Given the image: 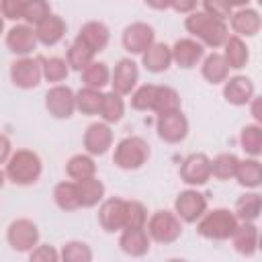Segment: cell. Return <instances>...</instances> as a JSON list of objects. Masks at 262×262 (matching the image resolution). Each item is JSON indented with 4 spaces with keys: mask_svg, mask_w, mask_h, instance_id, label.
<instances>
[{
    "mask_svg": "<svg viewBox=\"0 0 262 262\" xmlns=\"http://www.w3.org/2000/svg\"><path fill=\"white\" fill-rule=\"evenodd\" d=\"M184 29L192 35V39L211 49L221 47L229 37V27L225 25V20H219L203 10H192L184 18Z\"/></svg>",
    "mask_w": 262,
    "mask_h": 262,
    "instance_id": "1",
    "label": "cell"
},
{
    "mask_svg": "<svg viewBox=\"0 0 262 262\" xmlns=\"http://www.w3.org/2000/svg\"><path fill=\"white\" fill-rule=\"evenodd\" d=\"M43 162L41 158L31 149H16L6 160V180H10L16 186H31L41 178Z\"/></svg>",
    "mask_w": 262,
    "mask_h": 262,
    "instance_id": "2",
    "label": "cell"
},
{
    "mask_svg": "<svg viewBox=\"0 0 262 262\" xmlns=\"http://www.w3.org/2000/svg\"><path fill=\"white\" fill-rule=\"evenodd\" d=\"M237 217L233 211L229 209H213V211H205L203 217L196 221V231L207 237V239H215V242H223L229 239L231 233L237 227Z\"/></svg>",
    "mask_w": 262,
    "mask_h": 262,
    "instance_id": "3",
    "label": "cell"
},
{
    "mask_svg": "<svg viewBox=\"0 0 262 262\" xmlns=\"http://www.w3.org/2000/svg\"><path fill=\"white\" fill-rule=\"evenodd\" d=\"M149 156H151L149 143L143 137L131 135V137H123L115 145L113 162L121 170H139L143 164H147Z\"/></svg>",
    "mask_w": 262,
    "mask_h": 262,
    "instance_id": "4",
    "label": "cell"
},
{
    "mask_svg": "<svg viewBox=\"0 0 262 262\" xmlns=\"http://www.w3.org/2000/svg\"><path fill=\"white\" fill-rule=\"evenodd\" d=\"M145 231L156 244H174L182 235V221L174 211L160 209L145 221Z\"/></svg>",
    "mask_w": 262,
    "mask_h": 262,
    "instance_id": "5",
    "label": "cell"
},
{
    "mask_svg": "<svg viewBox=\"0 0 262 262\" xmlns=\"http://www.w3.org/2000/svg\"><path fill=\"white\" fill-rule=\"evenodd\" d=\"M41 80H43V70H41L39 57L23 55V57H16L10 63V82L16 88L33 90L41 84Z\"/></svg>",
    "mask_w": 262,
    "mask_h": 262,
    "instance_id": "6",
    "label": "cell"
},
{
    "mask_svg": "<svg viewBox=\"0 0 262 262\" xmlns=\"http://www.w3.org/2000/svg\"><path fill=\"white\" fill-rule=\"evenodd\" d=\"M6 239L16 252H31L39 244V227L31 219H14L6 229Z\"/></svg>",
    "mask_w": 262,
    "mask_h": 262,
    "instance_id": "7",
    "label": "cell"
},
{
    "mask_svg": "<svg viewBox=\"0 0 262 262\" xmlns=\"http://www.w3.org/2000/svg\"><path fill=\"white\" fill-rule=\"evenodd\" d=\"M156 131L158 137L166 143H180L186 135H188V121L184 117V113L178 111H168V113H160L156 119Z\"/></svg>",
    "mask_w": 262,
    "mask_h": 262,
    "instance_id": "8",
    "label": "cell"
},
{
    "mask_svg": "<svg viewBox=\"0 0 262 262\" xmlns=\"http://www.w3.org/2000/svg\"><path fill=\"white\" fill-rule=\"evenodd\" d=\"M45 108L55 119H70L76 113V92L70 86L53 84L45 94Z\"/></svg>",
    "mask_w": 262,
    "mask_h": 262,
    "instance_id": "9",
    "label": "cell"
},
{
    "mask_svg": "<svg viewBox=\"0 0 262 262\" xmlns=\"http://www.w3.org/2000/svg\"><path fill=\"white\" fill-rule=\"evenodd\" d=\"M207 211V196L194 188L182 190L174 201V213L180 217L182 223H196L203 213Z\"/></svg>",
    "mask_w": 262,
    "mask_h": 262,
    "instance_id": "10",
    "label": "cell"
},
{
    "mask_svg": "<svg viewBox=\"0 0 262 262\" xmlns=\"http://www.w3.org/2000/svg\"><path fill=\"white\" fill-rule=\"evenodd\" d=\"M180 180L188 186H203L211 180V158L207 154H190L180 164Z\"/></svg>",
    "mask_w": 262,
    "mask_h": 262,
    "instance_id": "11",
    "label": "cell"
},
{
    "mask_svg": "<svg viewBox=\"0 0 262 262\" xmlns=\"http://www.w3.org/2000/svg\"><path fill=\"white\" fill-rule=\"evenodd\" d=\"M154 41H156L154 27L147 23H141V20L127 25L121 35V43H123L125 51L131 55H141Z\"/></svg>",
    "mask_w": 262,
    "mask_h": 262,
    "instance_id": "12",
    "label": "cell"
},
{
    "mask_svg": "<svg viewBox=\"0 0 262 262\" xmlns=\"http://www.w3.org/2000/svg\"><path fill=\"white\" fill-rule=\"evenodd\" d=\"M170 49H172V63H176L182 70L196 68L201 63V59L205 57V45L192 37L178 39Z\"/></svg>",
    "mask_w": 262,
    "mask_h": 262,
    "instance_id": "13",
    "label": "cell"
},
{
    "mask_svg": "<svg viewBox=\"0 0 262 262\" xmlns=\"http://www.w3.org/2000/svg\"><path fill=\"white\" fill-rule=\"evenodd\" d=\"M125 211H127V201L113 196V199H102L100 209H98V223L106 233L121 231L125 227Z\"/></svg>",
    "mask_w": 262,
    "mask_h": 262,
    "instance_id": "14",
    "label": "cell"
},
{
    "mask_svg": "<svg viewBox=\"0 0 262 262\" xmlns=\"http://www.w3.org/2000/svg\"><path fill=\"white\" fill-rule=\"evenodd\" d=\"M139 82V68L137 61H133L131 57H123L117 61L115 70L111 72V86L115 92H119L121 96H127L133 92V88Z\"/></svg>",
    "mask_w": 262,
    "mask_h": 262,
    "instance_id": "15",
    "label": "cell"
},
{
    "mask_svg": "<svg viewBox=\"0 0 262 262\" xmlns=\"http://www.w3.org/2000/svg\"><path fill=\"white\" fill-rule=\"evenodd\" d=\"M84 149L90 156H104L113 147V131L104 121L90 123L84 131Z\"/></svg>",
    "mask_w": 262,
    "mask_h": 262,
    "instance_id": "16",
    "label": "cell"
},
{
    "mask_svg": "<svg viewBox=\"0 0 262 262\" xmlns=\"http://www.w3.org/2000/svg\"><path fill=\"white\" fill-rule=\"evenodd\" d=\"M37 35H35V27L23 23V25H14L8 29L6 33V47L10 53L23 57V55H31L37 47Z\"/></svg>",
    "mask_w": 262,
    "mask_h": 262,
    "instance_id": "17",
    "label": "cell"
},
{
    "mask_svg": "<svg viewBox=\"0 0 262 262\" xmlns=\"http://www.w3.org/2000/svg\"><path fill=\"white\" fill-rule=\"evenodd\" d=\"M254 96L256 88L248 76H231L223 82V98L233 106H246Z\"/></svg>",
    "mask_w": 262,
    "mask_h": 262,
    "instance_id": "18",
    "label": "cell"
},
{
    "mask_svg": "<svg viewBox=\"0 0 262 262\" xmlns=\"http://www.w3.org/2000/svg\"><path fill=\"white\" fill-rule=\"evenodd\" d=\"M229 25H231V31L233 35L237 37H256L260 33V27H262V18L258 14V10L250 8V6H242L237 8L235 12H231L229 16Z\"/></svg>",
    "mask_w": 262,
    "mask_h": 262,
    "instance_id": "19",
    "label": "cell"
},
{
    "mask_svg": "<svg viewBox=\"0 0 262 262\" xmlns=\"http://www.w3.org/2000/svg\"><path fill=\"white\" fill-rule=\"evenodd\" d=\"M66 31H68V25L66 20L59 16V14H49L45 16L39 25H35V35H37V41L45 47H53L57 45L63 37H66Z\"/></svg>",
    "mask_w": 262,
    "mask_h": 262,
    "instance_id": "20",
    "label": "cell"
},
{
    "mask_svg": "<svg viewBox=\"0 0 262 262\" xmlns=\"http://www.w3.org/2000/svg\"><path fill=\"white\" fill-rule=\"evenodd\" d=\"M149 235L145 231V227H125L121 229V235H119V246L121 250L127 254V256H145L149 252Z\"/></svg>",
    "mask_w": 262,
    "mask_h": 262,
    "instance_id": "21",
    "label": "cell"
},
{
    "mask_svg": "<svg viewBox=\"0 0 262 262\" xmlns=\"http://www.w3.org/2000/svg\"><path fill=\"white\" fill-rule=\"evenodd\" d=\"M258 227L254 221H239L235 231L231 233V244L237 254L242 256H254L258 250Z\"/></svg>",
    "mask_w": 262,
    "mask_h": 262,
    "instance_id": "22",
    "label": "cell"
},
{
    "mask_svg": "<svg viewBox=\"0 0 262 262\" xmlns=\"http://www.w3.org/2000/svg\"><path fill=\"white\" fill-rule=\"evenodd\" d=\"M141 66L151 74H162L172 66V49L166 43L154 41L143 53H141Z\"/></svg>",
    "mask_w": 262,
    "mask_h": 262,
    "instance_id": "23",
    "label": "cell"
},
{
    "mask_svg": "<svg viewBox=\"0 0 262 262\" xmlns=\"http://www.w3.org/2000/svg\"><path fill=\"white\" fill-rule=\"evenodd\" d=\"M76 37H80L94 53H100V51L108 45L111 31H108V27H106L104 23H100V20H88V23L82 25V29H80V33H78Z\"/></svg>",
    "mask_w": 262,
    "mask_h": 262,
    "instance_id": "24",
    "label": "cell"
},
{
    "mask_svg": "<svg viewBox=\"0 0 262 262\" xmlns=\"http://www.w3.org/2000/svg\"><path fill=\"white\" fill-rule=\"evenodd\" d=\"M221 47H223V53H221V55H223V59L227 61L229 70H242V68L248 63V59H250V49H248V45H246V41H244L242 37L229 35Z\"/></svg>",
    "mask_w": 262,
    "mask_h": 262,
    "instance_id": "25",
    "label": "cell"
},
{
    "mask_svg": "<svg viewBox=\"0 0 262 262\" xmlns=\"http://www.w3.org/2000/svg\"><path fill=\"white\" fill-rule=\"evenodd\" d=\"M201 74L209 84H223L229 78V66L221 53H209L201 59Z\"/></svg>",
    "mask_w": 262,
    "mask_h": 262,
    "instance_id": "26",
    "label": "cell"
},
{
    "mask_svg": "<svg viewBox=\"0 0 262 262\" xmlns=\"http://www.w3.org/2000/svg\"><path fill=\"white\" fill-rule=\"evenodd\" d=\"M233 178L237 180L239 186L254 190V188H258V186L262 184V164L258 162V158L239 160Z\"/></svg>",
    "mask_w": 262,
    "mask_h": 262,
    "instance_id": "27",
    "label": "cell"
},
{
    "mask_svg": "<svg viewBox=\"0 0 262 262\" xmlns=\"http://www.w3.org/2000/svg\"><path fill=\"white\" fill-rule=\"evenodd\" d=\"M78 186V199H80V207H96L102 199H104V184L102 180H98L96 176L90 178H82L76 180Z\"/></svg>",
    "mask_w": 262,
    "mask_h": 262,
    "instance_id": "28",
    "label": "cell"
},
{
    "mask_svg": "<svg viewBox=\"0 0 262 262\" xmlns=\"http://www.w3.org/2000/svg\"><path fill=\"white\" fill-rule=\"evenodd\" d=\"M53 201L61 211H76L80 209V199H78V186L76 180H61L53 188Z\"/></svg>",
    "mask_w": 262,
    "mask_h": 262,
    "instance_id": "29",
    "label": "cell"
},
{
    "mask_svg": "<svg viewBox=\"0 0 262 262\" xmlns=\"http://www.w3.org/2000/svg\"><path fill=\"white\" fill-rule=\"evenodd\" d=\"M82 84L88 88H98L102 90L106 84H111V70L104 61H90L82 72Z\"/></svg>",
    "mask_w": 262,
    "mask_h": 262,
    "instance_id": "30",
    "label": "cell"
},
{
    "mask_svg": "<svg viewBox=\"0 0 262 262\" xmlns=\"http://www.w3.org/2000/svg\"><path fill=\"white\" fill-rule=\"evenodd\" d=\"M100 119L104 123H119L125 115V100L119 92L111 90V92H104L102 94V104H100Z\"/></svg>",
    "mask_w": 262,
    "mask_h": 262,
    "instance_id": "31",
    "label": "cell"
},
{
    "mask_svg": "<svg viewBox=\"0 0 262 262\" xmlns=\"http://www.w3.org/2000/svg\"><path fill=\"white\" fill-rule=\"evenodd\" d=\"M260 211H262V199L258 192H246L242 194L237 201H235V217L237 221H254L260 217Z\"/></svg>",
    "mask_w": 262,
    "mask_h": 262,
    "instance_id": "32",
    "label": "cell"
},
{
    "mask_svg": "<svg viewBox=\"0 0 262 262\" xmlns=\"http://www.w3.org/2000/svg\"><path fill=\"white\" fill-rule=\"evenodd\" d=\"M102 90L98 88H80L76 92V111H80L82 115H88V117H94L100 113V104H102Z\"/></svg>",
    "mask_w": 262,
    "mask_h": 262,
    "instance_id": "33",
    "label": "cell"
},
{
    "mask_svg": "<svg viewBox=\"0 0 262 262\" xmlns=\"http://www.w3.org/2000/svg\"><path fill=\"white\" fill-rule=\"evenodd\" d=\"M94 55H96V53H94L80 37H76V39L72 41L68 53H66V61H68V66H70L72 70L82 72L90 61H94Z\"/></svg>",
    "mask_w": 262,
    "mask_h": 262,
    "instance_id": "34",
    "label": "cell"
},
{
    "mask_svg": "<svg viewBox=\"0 0 262 262\" xmlns=\"http://www.w3.org/2000/svg\"><path fill=\"white\" fill-rule=\"evenodd\" d=\"M66 174L72 180H82V178H90L96 176V164L92 160L90 154H76L68 160L66 164Z\"/></svg>",
    "mask_w": 262,
    "mask_h": 262,
    "instance_id": "35",
    "label": "cell"
},
{
    "mask_svg": "<svg viewBox=\"0 0 262 262\" xmlns=\"http://www.w3.org/2000/svg\"><path fill=\"white\" fill-rule=\"evenodd\" d=\"M39 61H41L43 78H45L47 82H51V84L63 82V80L68 78V74H70V66H68L66 57H57V55H53V57H43V55H39Z\"/></svg>",
    "mask_w": 262,
    "mask_h": 262,
    "instance_id": "36",
    "label": "cell"
},
{
    "mask_svg": "<svg viewBox=\"0 0 262 262\" xmlns=\"http://www.w3.org/2000/svg\"><path fill=\"white\" fill-rule=\"evenodd\" d=\"M239 145L250 158H258L262 154V127L260 123H250L239 131Z\"/></svg>",
    "mask_w": 262,
    "mask_h": 262,
    "instance_id": "37",
    "label": "cell"
},
{
    "mask_svg": "<svg viewBox=\"0 0 262 262\" xmlns=\"http://www.w3.org/2000/svg\"><path fill=\"white\" fill-rule=\"evenodd\" d=\"M237 162L239 158L231 151H225V154H219L211 160V176L217 178V180H229L235 176V168H237Z\"/></svg>",
    "mask_w": 262,
    "mask_h": 262,
    "instance_id": "38",
    "label": "cell"
},
{
    "mask_svg": "<svg viewBox=\"0 0 262 262\" xmlns=\"http://www.w3.org/2000/svg\"><path fill=\"white\" fill-rule=\"evenodd\" d=\"M180 108V94L170 88V86H158L156 100H154V113H168V111H178Z\"/></svg>",
    "mask_w": 262,
    "mask_h": 262,
    "instance_id": "39",
    "label": "cell"
},
{
    "mask_svg": "<svg viewBox=\"0 0 262 262\" xmlns=\"http://www.w3.org/2000/svg\"><path fill=\"white\" fill-rule=\"evenodd\" d=\"M158 84H143L139 88H133L131 92V108L135 111H151L156 100Z\"/></svg>",
    "mask_w": 262,
    "mask_h": 262,
    "instance_id": "40",
    "label": "cell"
},
{
    "mask_svg": "<svg viewBox=\"0 0 262 262\" xmlns=\"http://www.w3.org/2000/svg\"><path fill=\"white\" fill-rule=\"evenodd\" d=\"M59 260L66 262H90L92 260V250L88 248V244L84 242H66L61 252H59Z\"/></svg>",
    "mask_w": 262,
    "mask_h": 262,
    "instance_id": "41",
    "label": "cell"
},
{
    "mask_svg": "<svg viewBox=\"0 0 262 262\" xmlns=\"http://www.w3.org/2000/svg\"><path fill=\"white\" fill-rule=\"evenodd\" d=\"M51 14V6L47 0H25V10H23V20L31 27L39 25L45 16Z\"/></svg>",
    "mask_w": 262,
    "mask_h": 262,
    "instance_id": "42",
    "label": "cell"
},
{
    "mask_svg": "<svg viewBox=\"0 0 262 262\" xmlns=\"http://www.w3.org/2000/svg\"><path fill=\"white\" fill-rule=\"evenodd\" d=\"M145 221H147V209H145V205L139 203V201H127L125 227H145Z\"/></svg>",
    "mask_w": 262,
    "mask_h": 262,
    "instance_id": "43",
    "label": "cell"
},
{
    "mask_svg": "<svg viewBox=\"0 0 262 262\" xmlns=\"http://www.w3.org/2000/svg\"><path fill=\"white\" fill-rule=\"evenodd\" d=\"M203 12L219 18V20H227L233 12L231 4L227 0H203Z\"/></svg>",
    "mask_w": 262,
    "mask_h": 262,
    "instance_id": "44",
    "label": "cell"
},
{
    "mask_svg": "<svg viewBox=\"0 0 262 262\" xmlns=\"http://www.w3.org/2000/svg\"><path fill=\"white\" fill-rule=\"evenodd\" d=\"M29 258H31V262H57L59 252L55 248H51L49 244H37L29 252Z\"/></svg>",
    "mask_w": 262,
    "mask_h": 262,
    "instance_id": "45",
    "label": "cell"
},
{
    "mask_svg": "<svg viewBox=\"0 0 262 262\" xmlns=\"http://www.w3.org/2000/svg\"><path fill=\"white\" fill-rule=\"evenodd\" d=\"M25 10V0H0V14L8 20H20Z\"/></svg>",
    "mask_w": 262,
    "mask_h": 262,
    "instance_id": "46",
    "label": "cell"
},
{
    "mask_svg": "<svg viewBox=\"0 0 262 262\" xmlns=\"http://www.w3.org/2000/svg\"><path fill=\"white\" fill-rule=\"evenodd\" d=\"M196 4L199 0H170V8L178 14H190L192 10H196Z\"/></svg>",
    "mask_w": 262,
    "mask_h": 262,
    "instance_id": "47",
    "label": "cell"
},
{
    "mask_svg": "<svg viewBox=\"0 0 262 262\" xmlns=\"http://www.w3.org/2000/svg\"><path fill=\"white\" fill-rule=\"evenodd\" d=\"M10 154H12V143H10V139H8L4 133H0V166L6 164V160L10 158Z\"/></svg>",
    "mask_w": 262,
    "mask_h": 262,
    "instance_id": "48",
    "label": "cell"
},
{
    "mask_svg": "<svg viewBox=\"0 0 262 262\" xmlns=\"http://www.w3.org/2000/svg\"><path fill=\"white\" fill-rule=\"evenodd\" d=\"M149 8H154V10H166V8H170V0H143Z\"/></svg>",
    "mask_w": 262,
    "mask_h": 262,
    "instance_id": "49",
    "label": "cell"
},
{
    "mask_svg": "<svg viewBox=\"0 0 262 262\" xmlns=\"http://www.w3.org/2000/svg\"><path fill=\"white\" fill-rule=\"evenodd\" d=\"M248 104H252V117L256 119V123H260V121H262V115H260V98H258V96H254Z\"/></svg>",
    "mask_w": 262,
    "mask_h": 262,
    "instance_id": "50",
    "label": "cell"
},
{
    "mask_svg": "<svg viewBox=\"0 0 262 262\" xmlns=\"http://www.w3.org/2000/svg\"><path fill=\"white\" fill-rule=\"evenodd\" d=\"M231 4V8H242V6H248L250 0H227Z\"/></svg>",
    "mask_w": 262,
    "mask_h": 262,
    "instance_id": "51",
    "label": "cell"
},
{
    "mask_svg": "<svg viewBox=\"0 0 262 262\" xmlns=\"http://www.w3.org/2000/svg\"><path fill=\"white\" fill-rule=\"evenodd\" d=\"M4 182H6V174H4V170H0V188L4 186Z\"/></svg>",
    "mask_w": 262,
    "mask_h": 262,
    "instance_id": "52",
    "label": "cell"
},
{
    "mask_svg": "<svg viewBox=\"0 0 262 262\" xmlns=\"http://www.w3.org/2000/svg\"><path fill=\"white\" fill-rule=\"evenodd\" d=\"M4 33V18H2V14H0V35Z\"/></svg>",
    "mask_w": 262,
    "mask_h": 262,
    "instance_id": "53",
    "label": "cell"
}]
</instances>
